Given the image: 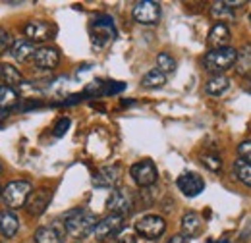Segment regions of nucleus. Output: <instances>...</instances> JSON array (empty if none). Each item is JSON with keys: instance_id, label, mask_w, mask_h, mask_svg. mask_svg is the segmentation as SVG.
I'll use <instances>...</instances> for the list:
<instances>
[{"instance_id": "f03ea898", "label": "nucleus", "mask_w": 251, "mask_h": 243, "mask_svg": "<svg viewBox=\"0 0 251 243\" xmlns=\"http://www.w3.org/2000/svg\"><path fill=\"white\" fill-rule=\"evenodd\" d=\"M236 60H238V50L232 47H224V49L209 50L203 58V66L213 75H224L226 70L236 66Z\"/></svg>"}, {"instance_id": "c9c22d12", "label": "nucleus", "mask_w": 251, "mask_h": 243, "mask_svg": "<svg viewBox=\"0 0 251 243\" xmlns=\"http://www.w3.org/2000/svg\"><path fill=\"white\" fill-rule=\"evenodd\" d=\"M41 106V102L39 100H31V102H27V104H22V110L25 112V110H31V108H39Z\"/></svg>"}, {"instance_id": "f704fd0d", "label": "nucleus", "mask_w": 251, "mask_h": 243, "mask_svg": "<svg viewBox=\"0 0 251 243\" xmlns=\"http://www.w3.org/2000/svg\"><path fill=\"white\" fill-rule=\"evenodd\" d=\"M166 243H189V240L186 238V236H182V234H178V236H172L170 240Z\"/></svg>"}, {"instance_id": "aec40b11", "label": "nucleus", "mask_w": 251, "mask_h": 243, "mask_svg": "<svg viewBox=\"0 0 251 243\" xmlns=\"http://www.w3.org/2000/svg\"><path fill=\"white\" fill-rule=\"evenodd\" d=\"M20 104V95L16 89L8 87V85H2L0 87V110L2 112H8L12 108H16Z\"/></svg>"}, {"instance_id": "7ed1b4c3", "label": "nucleus", "mask_w": 251, "mask_h": 243, "mask_svg": "<svg viewBox=\"0 0 251 243\" xmlns=\"http://www.w3.org/2000/svg\"><path fill=\"white\" fill-rule=\"evenodd\" d=\"M31 191L33 185L27 180L10 182L2 189V201H4V205L8 209H20V207H25Z\"/></svg>"}, {"instance_id": "ea45409f", "label": "nucleus", "mask_w": 251, "mask_h": 243, "mask_svg": "<svg viewBox=\"0 0 251 243\" xmlns=\"http://www.w3.org/2000/svg\"><path fill=\"white\" fill-rule=\"evenodd\" d=\"M0 197H2V187H0Z\"/></svg>"}, {"instance_id": "9d476101", "label": "nucleus", "mask_w": 251, "mask_h": 243, "mask_svg": "<svg viewBox=\"0 0 251 243\" xmlns=\"http://www.w3.org/2000/svg\"><path fill=\"white\" fill-rule=\"evenodd\" d=\"M122 178V168L118 164H110V166H102L99 168L93 174V185L95 187H102V189H108V187H114L120 183Z\"/></svg>"}, {"instance_id": "2f4dec72", "label": "nucleus", "mask_w": 251, "mask_h": 243, "mask_svg": "<svg viewBox=\"0 0 251 243\" xmlns=\"http://www.w3.org/2000/svg\"><path fill=\"white\" fill-rule=\"evenodd\" d=\"M155 195H157V191H155V187H143L139 193H137V197L145 203V205H151L153 201H155Z\"/></svg>"}, {"instance_id": "bb28decb", "label": "nucleus", "mask_w": 251, "mask_h": 243, "mask_svg": "<svg viewBox=\"0 0 251 243\" xmlns=\"http://www.w3.org/2000/svg\"><path fill=\"white\" fill-rule=\"evenodd\" d=\"M157 70H160L164 75H170L176 72V60L168 52H160L157 56Z\"/></svg>"}, {"instance_id": "a19ab883", "label": "nucleus", "mask_w": 251, "mask_h": 243, "mask_svg": "<svg viewBox=\"0 0 251 243\" xmlns=\"http://www.w3.org/2000/svg\"><path fill=\"white\" fill-rule=\"evenodd\" d=\"M0 73H2V66H0Z\"/></svg>"}, {"instance_id": "4c0bfd02", "label": "nucleus", "mask_w": 251, "mask_h": 243, "mask_svg": "<svg viewBox=\"0 0 251 243\" xmlns=\"http://www.w3.org/2000/svg\"><path fill=\"white\" fill-rule=\"evenodd\" d=\"M4 118H6V112L0 110V127H2V123H4Z\"/></svg>"}, {"instance_id": "412c9836", "label": "nucleus", "mask_w": 251, "mask_h": 243, "mask_svg": "<svg viewBox=\"0 0 251 243\" xmlns=\"http://www.w3.org/2000/svg\"><path fill=\"white\" fill-rule=\"evenodd\" d=\"M0 75L4 77L6 85L12 87V89L24 85V75H22V72H20L16 66H12V64H2V73H0Z\"/></svg>"}, {"instance_id": "4be33fe9", "label": "nucleus", "mask_w": 251, "mask_h": 243, "mask_svg": "<svg viewBox=\"0 0 251 243\" xmlns=\"http://www.w3.org/2000/svg\"><path fill=\"white\" fill-rule=\"evenodd\" d=\"M228 89H230V79L226 75H213L207 81V85H205V91H207V95H211V97H220V95H224Z\"/></svg>"}, {"instance_id": "9b49d317", "label": "nucleus", "mask_w": 251, "mask_h": 243, "mask_svg": "<svg viewBox=\"0 0 251 243\" xmlns=\"http://www.w3.org/2000/svg\"><path fill=\"white\" fill-rule=\"evenodd\" d=\"M24 33L31 43H47L56 35V27L49 22H27Z\"/></svg>"}, {"instance_id": "2eb2a0df", "label": "nucleus", "mask_w": 251, "mask_h": 243, "mask_svg": "<svg viewBox=\"0 0 251 243\" xmlns=\"http://www.w3.org/2000/svg\"><path fill=\"white\" fill-rule=\"evenodd\" d=\"M64 236H66V230H64V224H52V226H41L37 232H35V243H64Z\"/></svg>"}, {"instance_id": "58836bf2", "label": "nucleus", "mask_w": 251, "mask_h": 243, "mask_svg": "<svg viewBox=\"0 0 251 243\" xmlns=\"http://www.w3.org/2000/svg\"><path fill=\"white\" fill-rule=\"evenodd\" d=\"M219 243H230V242H228V240H220Z\"/></svg>"}, {"instance_id": "a211bd4d", "label": "nucleus", "mask_w": 251, "mask_h": 243, "mask_svg": "<svg viewBox=\"0 0 251 243\" xmlns=\"http://www.w3.org/2000/svg\"><path fill=\"white\" fill-rule=\"evenodd\" d=\"M10 52L18 62H27L37 52V47H35V43L27 41V39H16L12 49H10Z\"/></svg>"}, {"instance_id": "20e7f679", "label": "nucleus", "mask_w": 251, "mask_h": 243, "mask_svg": "<svg viewBox=\"0 0 251 243\" xmlns=\"http://www.w3.org/2000/svg\"><path fill=\"white\" fill-rule=\"evenodd\" d=\"M106 209L110 211V214H118V216H129V214L133 213V209H135V199H133V195L124 189V187H116L112 193H110V197H108V201H106Z\"/></svg>"}, {"instance_id": "473e14b6", "label": "nucleus", "mask_w": 251, "mask_h": 243, "mask_svg": "<svg viewBox=\"0 0 251 243\" xmlns=\"http://www.w3.org/2000/svg\"><path fill=\"white\" fill-rule=\"evenodd\" d=\"M124 89H126V83H122V81H110V83L104 85L102 95H116V93L124 91Z\"/></svg>"}, {"instance_id": "4468645a", "label": "nucleus", "mask_w": 251, "mask_h": 243, "mask_svg": "<svg viewBox=\"0 0 251 243\" xmlns=\"http://www.w3.org/2000/svg\"><path fill=\"white\" fill-rule=\"evenodd\" d=\"M33 66L39 70H54L60 62V52L54 47H41L33 54Z\"/></svg>"}, {"instance_id": "37998d69", "label": "nucleus", "mask_w": 251, "mask_h": 243, "mask_svg": "<svg viewBox=\"0 0 251 243\" xmlns=\"http://www.w3.org/2000/svg\"><path fill=\"white\" fill-rule=\"evenodd\" d=\"M209 243H213V242H209Z\"/></svg>"}, {"instance_id": "6e6552de", "label": "nucleus", "mask_w": 251, "mask_h": 243, "mask_svg": "<svg viewBox=\"0 0 251 243\" xmlns=\"http://www.w3.org/2000/svg\"><path fill=\"white\" fill-rule=\"evenodd\" d=\"M116 37V27H114V20L110 16H99L91 24V39H93L95 47H106L112 39Z\"/></svg>"}, {"instance_id": "393cba45", "label": "nucleus", "mask_w": 251, "mask_h": 243, "mask_svg": "<svg viewBox=\"0 0 251 243\" xmlns=\"http://www.w3.org/2000/svg\"><path fill=\"white\" fill-rule=\"evenodd\" d=\"M234 8H230L226 2H215L211 8V16L219 20V24H226L228 20H234Z\"/></svg>"}, {"instance_id": "7c9ffc66", "label": "nucleus", "mask_w": 251, "mask_h": 243, "mask_svg": "<svg viewBox=\"0 0 251 243\" xmlns=\"http://www.w3.org/2000/svg\"><path fill=\"white\" fill-rule=\"evenodd\" d=\"M70 125H72L70 118H60V120L56 122V125H54L52 133H54L56 137H64V135H66V131L70 129Z\"/></svg>"}, {"instance_id": "79ce46f5", "label": "nucleus", "mask_w": 251, "mask_h": 243, "mask_svg": "<svg viewBox=\"0 0 251 243\" xmlns=\"http://www.w3.org/2000/svg\"><path fill=\"white\" fill-rule=\"evenodd\" d=\"M0 172H2V166H0Z\"/></svg>"}, {"instance_id": "72a5a7b5", "label": "nucleus", "mask_w": 251, "mask_h": 243, "mask_svg": "<svg viewBox=\"0 0 251 243\" xmlns=\"http://www.w3.org/2000/svg\"><path fill=\"white\" fill-rule=\"evenodd\" d=\"M116 243H137V236H135V232L124 230V232H122V234L118 236Z\"/></svg>"}, {"instance_id": "dca6fc26", "label": "nucleus", "mask_w": 251, "mask_h": 243, "mask_svg": "<svg viewBox=\"0 0 251 243\" xmlns=\"http://www.w3.org/2000/svg\"><path fill=\"white\" fill-rule=\"evenodd\" d=\"M230 37H232L230 27H228L226 24H219V22H217V24L211 27V31H209L207 43H209L211 50H215V49H224V47H228Z\"/></svg>"}, {"instance_id": "f257e3e1", "label": "nucleus", "mask_w": 251, "mask_h": 243, "mask_svg": "<svg viewBox=\"0 0 251 243\" xmlns=\"http://www.w3.org/2000/svg\"><path fill=\"white\" fill-rule=\"evenodd\" d=\"M99 218L87 209H74L64 216V230L74 240H83L91 232H95Z\"/></svg>"}, {"instance_id": "423d86ee", "label": "nucleus", "mask_w": 251, "mask_h": 243, "mask_svg": "<svg viewBox=\"0 0 251 243\" xmlns=\"http://www.w3.org/2000/svg\"><path fill=\"white\" fill-rule=\"evenodd\" d=\"M166 232V220L158 214H145L135 222V234L145 240H158Z\"/></svg>"}, {"instance_id": "c756f323", "label": "nucleus", "mask_w": 251, "mask_h": 243, "mask_svg": "<svg viewBox=\"0 0 251 243\" xmlns=\"http://www.w3.org/2000/svg\"><path fill=\"white\" fill-rule=\"evenodd\" d=\"M238 158L251 164V141H242L238 145Z\"/></svg>"}, {"instance_id": "f8f14e48", "label": "nucleus", "mask_w": 251, "mask_h": 243, "mask_svg": "<svg viewBox=\"0 0 251 243\" xmlns=\"http://www.w3.org/2000/svg\"><path fill=\"white\" fill-rule=\"evenodd\" d=\"M52 201V191L50 189H37V191H31L27 203H25V211L29 216H41L49 209Z\"/></svg>"}, {"instance_id": "f3484780", "label": "nucleus", "mask_w": 251, "mask_h": 243, "mask_svg": "<svg viewBox=\"0 0 251 243\" xmlns=\"http://www.w3.org/2000/svg\"><path fill=\"white\" fill-rule=\"evenodd\" d=\"M182 236L186 238H197L203 232V218L197 213H186L182 216Z\"/></svg>"}, {"instance_id": "b1692460", "label": "nucleus", "mask_w": 251, "mask_h": 243, "mask_svg": "<svg viewBox=\"0 0 251 243\" xmlns=\"http://www.w3.org/2000/svg\"><path fill=\"white\" fill-rule=\"evenodd\" d=\"M236 70L240 75H250L251 73V45H244L238 50V60H236Z\"/></svg>"}, {"instance_id": "1a4fd4ad", "label": "nucleus", "mask_w": 251, "mask_h": 243, "mask_svg": "<svg viewBox=\"0 0 251 243\" xmlns=\"http://www.w3.org/2000/svg\"><path fill=\"white\" fill-rule=\"evenodd\" d=\"M133 20L141 25H157L160 22V4L153 0H139L133 4Z\"/></svg>"}, {"instance_id": "5701e85b", "label": "nucleus", "mask_w": 251, "mask_h": 243, "mask_svg": "<svg viewBox=\"0 0 251 243\" xmlns=\"http://www.w3.org/2000/svg\"><path fill=\"white\" fill-rule=\"evenodd\" d=\"M164 85H166V75L160 70H149L141 77V87H145V89H160Z\"/></svg>"}, {"instance_id": "ddd939ff", "label": "nucleus", "mask_w": 251, "mask_h": 243, "mask_svg": "<svg viewBox=\"0 0 251 243\" xmlns=\"http://www.w3.org/2000/svg\"><path fill=\"white\" fill-rule=\"evenodd\" d=\"M176 185L186 197H197L205 189V180L195 172H186L176 180Z\"/></svg>"}, {"instance_id": "39448f33", "label": "nucleus", "mask_w": 251, "mask_h": 243, "mask_svg": "<svg viewBox=\"0 0 251 243\" xmlns=\"http://www.w3.org/2000/svg\"><path fill=\"white\" fill-rule=\"evenodd\" d=\"M122 232H124V218L118 216V214H108V216H104L102 220L97 222L93 234L97 242L104 243L112 240V238H118Z\"/></svg>"}, {"instance_id": "c85d7f7f", "label": "nucleus", "mask_w": 251, "mask_h": 243, "mask_svg": "<svg viewBox=\"0 0 251 243\" xmlns=\"http://www.w3.org/2000/svg\"><path fill=\"white\" fill-rule=\"evenodd\" d=\"M12 45H14L12 35H10L6 29H2V27H0V56H2L4 52H8V50L12 49Z\"/></svg>"}, {"instance_id": "a878e982", "label": "nucleus", "mask_w": 251, "mask_h": 243, "mask_svg": "<svg viewBox=\"0 0 251 243\" xmlns=\"http://www.w3.org/2000/svg\"><path fill=\"white\" fill-rule=\"evenodd\" d=\"M234 174H236V178L244 183V185L251 187V164L250 162H244V160L238 158V160L234 162Z\"/></svg>"}, {"instance_id": "6ab92c4d", "label": "nucleus", "mask_w": 251, "mask_h": 243, "mask_svg": "<svg viewBox=\"0 0 251 243\" xmlns=\"http://www.w3.org/2000/svg\"><path fill=\"white\" fill-rule=\"evenodd\" d=\"M18 230H20L18 216L12 213V211H2L0 213V236L6 238V240H10V238H14L18 234Z\"/></svg>"}, {"instance_id": "e433bc0d", "label": "nucleus", "mask_w": 251, "mask_h": 243, "mask_svg": "<svg viewBox=\"0 0 251 243\" xmlns=\"http://www.w3.org/2000/svg\"><path fill=\"white\" fill-rule=\"evenodd\" d=\"M246 91L251 93V73L250 75H246Z\"/></svg>"}, {"instance_id": "cd10ccee", "label": "nucleus", "mask_w": 251, "mask_h": 243, "mask_svg": "<svg viewBox=\"0 0 251 243\" xmlns=\"http://www.w3.org/2000/svg\"><path fill=\"white\" fill-rule=\"evenodd\" d=\"M201 162H203V166H205L207 170H211V172H220V170H222V158H220L219 154L205 152V154H201Z\"/></svg>"}, {"instance_id": "0eeeda50", "label": "nucleus", "mask_w": 251, "mask_h": 243, "mask_svg": "<svg viewBox=\"0 0 251 243\" xmlns=\"http://www.w3.org/2000/svg\"><path fill=\"white\" fill-rule=\"evenodd\" d=\"M129 176L135 185L143 189V187H153L157 183L158 172L153 160H139L129 168Z\"/></svg>"}]
</instances>
